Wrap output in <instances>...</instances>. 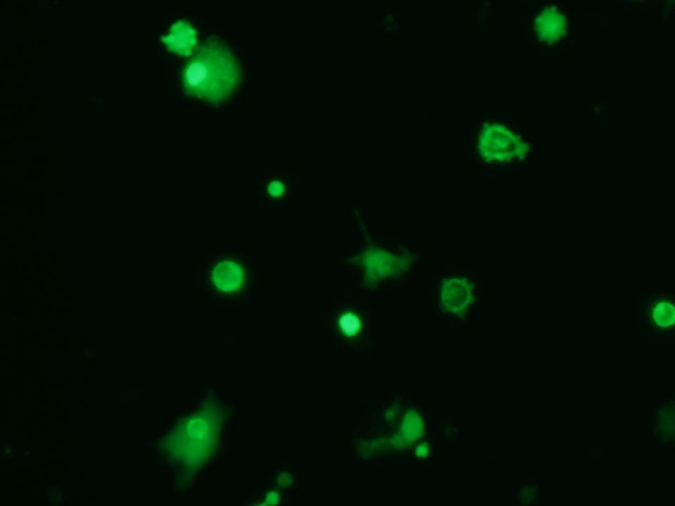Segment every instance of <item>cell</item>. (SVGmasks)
<instances>
[{"instance_id":"cell-3","label":"cell","mask_w":675,"mask_h":506,"mask_svg":"<svg viewBox=\"0 0 675 506\" xmlns=\"http://www.w3.org/2000/svg\"><path fill=\"white\" fill-rule=\"evenodd\" d=\"M527 138L522 137L499 123L484 125L478 136L477 148L487 162L508 163L513 160H524L529 150Z\"/></svg>"},{"instance_id":"cell-7","label":"cell","mask_w":675,"mask_h":506,"mask_svg":"<svg viewBox=\"0 0 675 506\" xmlns=\"http://www.w3.org/2000/svg\"><path fill=\"white\" fill-rule=\"evenodd\" d=\"M162 40L167 44L169 50L188 55L197 43V32L188 20L179 19L172 23L168 34L162 36Z\"/></svg>"},{"instance_id":"cell-6","label":"cell","mask_w":675,"mask_h":506,"mask_svg":"<svg viewBox=\"0 0 675 506\" xmlns=\"http://www.w3.org/2000/svg\"><path fill=\"white\" fill-rule=\"evenodd\" d=\"M534 24L539 39L548 45L560 41L568 32L566 14L553 4L548 5L540 10Z\"/></svg>"},{"instance_id":"cell-5","label":"cell","mask_w":675,"mask_h":506,"mask_svg":"<svg viewBox=\"0 0 675 506\" xmlns=\"http://www.w3.org/2000/svg\"><path fill=\"white\" fill-rule=\"evenodd\" d=\"M473 300L472 285L466 278H451L442 281L440 304L444 311L460 316L468 311Z\"/></svg>"},{"instance_id":"cell-4","label":"cell","mask_w":675,"mask_h":506,"mask_svg":"<svg viewBox=\"0 0 675 506\" xmlns=\"http://www.w3.org/2000/svg\"><path fill=\"white\" fill-rule=\"evenodd\" d=\"M641 316L644 325L652 334L668 336L674 332V298L669 292H648L642 298Z\"/></svg>"},{"instance_id":"cell-1","label":"cell","mask_w":675,"mask_h":506,"mask_svg":"<svg viewBox=\"0 0 675 506\" xmlns=\"http://www.w3.org/2000/svg\"><path fill=\"white\" fill-rule=\"evenodd\" d=\"M182 82L190 95L213 103L224 100L238 83V67L232 51L216 40L200 44L184 68Z\"/></svg>"},{"instance_id":"cell-8","label":"cell","mask_w":675,"mask_h":506,"mask_svg":"<svg viewBox=\"0 0 675 506\" xmlns=\"http://www.w3.org/2000/svg\"><path fill=\"white\" fill-rule=\"evenodd\" d=\"M285 190V185L283 181L279 179L272 180L266 186V191L269 196L274 199L282 197Z\"/></svg>"},{"instance_id":"cell-2","label":"cell","mask_w":675,"mask_h":506,"mask_svg":"<svg viewBox=\"0 0 675 506\" xmlns=\"http://www.w3.org/2000/svg\"><path fill=\"white\" fill-rule=\"evenodd\" d=\"M205 283L211 295L224 302H240L251 292L250 274L246 258L226 252L212 257L206 266Z\"/></svg>"},{"instance_id":"cell-9","label":"cell","mask_w":675,"mask_h":506,"mask_svg":"<svg viewBox=\"0 0 675 506\" xmlns=\"http://www.w3.org/2000/svg\"><path fill=\"white\" fill-rule=\"evenodd\" d=\"M341 325L348 332H352L358 327L357 319L352 316H345L341 320Z\"/></svg>"},{"instance_id":"cell-10","label":"cell","mask_w":675,"mask_h":506,"mask_svg":"<svg viewBox=\"0 0 675 506\" xmlns=\"http://www.w3.org/2000/svg\"><path fill=\"white\" fill-rule=\"evenodd\" d=\"M658 414L661 416H665L667 415V406H662L658 410Z\"/></svg>"},{"instance_id":"cell-11","label":"cell","mask_w":675,"mask_h":506,"mask_svg":"<svg viewBox=\"0 0 675 506\" xmlns=\"http://www.w3.org/2000/svg\"><path fill=\"white\" fill-rule=\"evenodd\" d=\"M659 441H660V442L662 444H666L667 443L669 442L670 441H674V440L668 439H666V438H664V437H661V438L659 439Z\"/></svg>"}]
</instances>
